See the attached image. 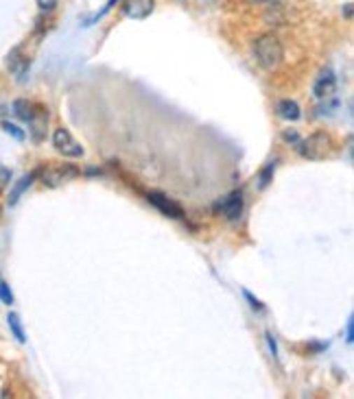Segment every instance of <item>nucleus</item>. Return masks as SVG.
Segmentation results:
<instances>
[{"label": "nucleus", "instance_id": "obj_1", "mask_svg": "<svg viewBox=\"0 0 354 399\" xmlns=\"http://www.w3.org/2000/svg\"><path fill=\"white\" fill-rule=\"evenodd\" d=\"M254 57L262 70L274 72L282 66V59H285V48H282L280 40L274 33H264L254 42Z\"/></svg>", "mask_w": 354, "mask_h": 399}, {"label": "nucleus", "instance_id": "obj_2", "mask_svg": "<svg viewBox=\"0 0 354 399\" xmlns=\"http://www.w3.org/2000/svg\"><path fill=\"white\" fill-rule=\"evenodd\" d=\"M297 153L302 155L304 159H313V161H320L324 159L330 149H332V140L326 131H317L313 136H309L306 140H299L297 144Z\"/></svg>", "mask_w": 354, "mask_h": 399}, {"label": "nucleus", "instance_id": "obj_3", "mask_svg": "<svg viewBox=\"0 0 354 399\" xmlns=\"http://www.w3.org/2000/svg\"><path fill=\"white\" fill-rule=\"evenodd\" d=\"M215 212L221 214L225 221H239L241 214H243V192L241 190H234L229 192L227 196L219 198V201L215 203Z\"/></svg>", "mask_w": 354, "mask_h": 399}, {"label": "nucleus", "instance_id": "obj_4", "mask_svg": "<svg viewBox=\"0 0 354 399\" xmlns=\"http://www.w3.org/2000/svg\"><path fill=\"white\" fill-rule=\"evenodd\" d=\"M52 144H55V149L59 153H64L66 157H81L83 155V147L73 138V133H70L68 129H64V126H59V129L52 133Z\"/></svg>", "mask_w": 354, "mask_h": 399}, {"label": "nucleus", "instance_id": "obj_5", "mask_svg": "<svg viewBox=\"0 0 354 399\" xmlns=\"http://www.w3.org/2000/svg\"><path fill=\"white\" fill-rule=\"evenodd\" d=\"M334 89H337V77H334V72L330 68L322 70L320 77L315 79V85H313V96L317 101H330L334 96Z\"/></svg>", "mask_w": 354, "mask_h": 399}, {"label": "nucleus", "instance_id": "obj_6", "mask_svg": "<svg viewBox=\"0 0 354 399\" xmlns=\"http://www.w3.org/2000/svg\"><path fill=\"white\" fill-rule=\"evenodd\" d=\"M77 175H79V171L75 166H68V164H64V166H48V168L42 171V181H44L46 186H50V188H57V186L66 184V181L75 179Z\"/></svg>", "mask_w": 354, "mask_h": 399}, {"label": "nucleus", "instance_id": "obj_7", "mask_svg": "<svg viewBox=\"0 0 354 399\" xmlns=\"http://www.w3.org/2000/svg\"><path fill=\"white\" fill-rule=\"evenodd\" d=\"M147 198H149V203H151L153 208H157L164 216H169V219H177V221L184 219L182 205L177 203V201H173V198H169L167 194H162V192H149Z\"/></svg>", "mask_w": 354, "mask_h": 399}, {"label": "nucleus", "instance_id": "obj_8", "mask_svg": "<svg viewBox=\"0 0 354 399\" xmlns=\"http://www.w3.org/2000/svg\"><path fill=\"white\" fill-rule=\"evenodd\" d=\"M13 114H15V118L17 120H24V122H29V124H33L35 126V122H38V118L40 116H44L46 112L42 110L40 105H35V103H31V101H15L13 103Z\"/></svg>", "mask_w": 354, "mask_h": 399}, {"label": "nucleus", "instance_id": "obj_9", "mask_svg": "<svg viewBox=\"0 0 354 399\" xmlns=\"http://www.w3.org/2000/svg\"><path fill=\"white\" fill-rule=\"evenodd\" d=\"M153 11V0H125L122 5V13L134 20H145V17Z\"/></svg>", "mask_w": 354, "mask_h": 399}, {"label": "nucleus", "instance_id": "obj_10", "mask_svg": "<svg viewBox=\"0 0 354 399\" xmlns=\"http://www.w3.org/2000/svg\"><path fill=\"white\" fill-rule=\"evenodd\" d=\"M278 116L285 120H297L299 118V105L295 101H280L278 103Z\"/></svg>", "mask_w": 354, "mask_h": 399}, {"label": "nucleus", "instance_id": "obj_11", "mask_svg": "<svg viewBox=\"0 0 354 399\" xmlns=\"http://www.w3.org/2000/svg\"><path fill=\"white\" fill-rule=\"evenodd\" d=\"M33 179H35V175H24L20 181H17V184L13 186V190H11V194H9V205H15V203H17V198H20V194H22L24 190L31 188Z\"/></svg>", "mask_w": 354, "mask_h": 399}, {"label": "nucleus", "instance_id": "obj_12", "mask_svg": "<svg viewBox=\"0 0 354 399\" xmlns=\"http://www.w3.org/2000/svg\"><path fill=\"white\" fill-rule=\"evenodd\" d=\"M7 321H9V328H11V332H13L15 340H17V342H27V334H24V330H22L20 317H17L15 312H11V314L7 317Z\"/></svg>", "mask_w": 354, "mask_h": 399}, {"label": "nucleus", "instance_id": "obj_13", "mask_svg": "<svg viewBox=\"0 0 354 399\" xmlns=\"http://www.w3.org/2000/svg\"><path fill=\"white\" fill-rule=\"evenodd\" d=\"M276 164H278V161H271V164H267V166H264V171L260 173V188L262 190L269 186V179H271V175L276 171Z\"/></svg>", "mask_w": 354, "mask_h": 399}, {"label": "nucleus", "instance_id": "obj_14", "mask_svg": "<svg viewBox=\"0 0 354 399\" xmlns=\"http://www.w3.org/2000/svg\"><path fill=\"white\" fill-rule=\"evenodd\" d=\"M0 299H3L7 305H11V303H13V295H11V290H9V286H7L3 280H0Z\"/></svg>", "mask_w": 354, "mask_h": 399}, {"label": "nucleus", "instance_id": "obj_15", "mask_svg": "<svg viewBox=\"0 0 354 399\" xmlns=\"http://www.w3.org/2000/svg\"><path fill=\"white\" fill-rule=\"evenodd\" d=\"M3 126H5V131H7L9 136H13L15 140H24V133H22L20 129H17L15 124H11V122H5Z\"/></svg>", "mask_w": 354, "mask_h": 399}, {"label": "nucleus", "instance_id": "obj_16", "mask_svg": "<svg viewBox=\"0 0 354 399\" xmlns=\"http://www.w3.org/2000/svg\"><path fill=\"white\" fill-rule=\"evenodd\" d=\"M55 5H57V0H38V7L42 11H52V9H55Z\"/></svg>", "mask_w": 354, "mask_h": 399}, {"label": "nucleus", "instance_id": "obj_17", "mask_svg": "<svg viewBox=\"0 0 354 399\" xmlns=\"http://www.w3.org/2000/svg\"><path fill=\"white\" fill-rule=\"evenodd\" d=\"M282 138H285V142H291V144H297V142H299V136H297V131H293V129L285 131V133H282Z\"/></svg>", "mask_w": 354, "mask_h": 399}, {"label": "nucleus", "instance_id": "obj_18", "mask_svg": "<svg viewBox=\"0 0 354 399\" xmlns=\"http://www.w3.org/2000/svg\"><path fill=\"white\" fill-rule=\"evenodd\" d=\"M245 297L250 299V303H252V307H254V310L262 312V303H260L258 299H254V297H252V293H247V290H245Z\"/></svg>", "mask_w": 354, "mask_h": 399}, {"label": "nucleus", "instance_id": "obj_19", "mask_svg": "<svg viewBox=\"0 0 354 399\" xmlns=\"http://www.w3.org/2000/svg\"><path fill=\"white\" fill-rule=\"evenodd\" d=\"M346 340L352 342L354 340V325H352V317L348 319V330H346Z\"/></svg>", "mask_w": 354, "mask_h": 399}, {"label": "nucleus", "instance_id": "obj_20", "mask_svg": "<svg viewBox=\"0 0 354 399\" xmlns=\"http://www.w3.org/2000/svg\"><path fill=\"white\" fill-rule=\"evenodd\" d=\"M269 338V347H271V354H274V358H278V349H276V340L271 338V336H267Z\"/></svg>", "mask_w": 354, "mask_h": 399}, {"label": "nucleus", "instance_id": "obj_21", "mask_svg": "<svg viewBox=\"0 0 354 399\" xmlns=\"http://www.w3.org/2000/svg\"><path fill=\"white\" fill-rule=\"evenodd\" d=\"M252 5H262V3H274V0H250Z\"/></svg>", "mask_w": 354, "mask_h": 399}, {"label": "nucleus", "instance_id": "obj_22", "mask_svg": "<svg viewBox=\"0 0 354 399\" xmlns=\"http://www.w3.org/2000/svg\"><path fill=\"white\" fill-rule=\"evenodd\" d=\"M114 3H116V0H110V3H108V5H105L103 13H105V11H108V9H112V5H114ZM103 13H101V15H103ZM101 15H99V17H101Z\"/></svg>", "mask_w": 354, "mask_h": 399}, {"label": "nucleus", "instance_id": "obj_23", "mask_svg": "<svg viewBox=\"0 0 354 399\" xmlns=\"http://www.w3.org/2000/svg\"><path fill=\"white\" fill-rule=\"evenodd\" d=\"M350 9H352V5H350V3H348V5H346V15H348V17H350V15H352V11H350Z\"/></svg>", "mask_w": 354, "mask_h": 399}]
</instances>
